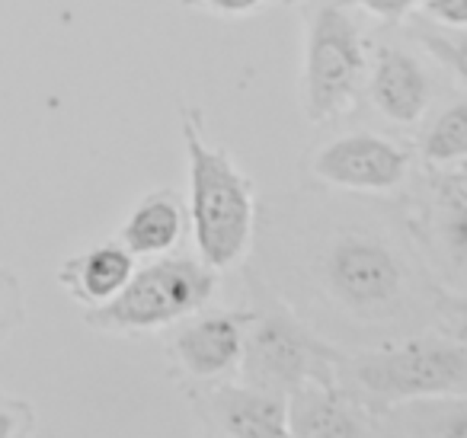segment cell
Here are the masks:
<instances>
[{"mask_svg": "<svg viewBox=\"0 0 467 438\" xmlns=\"http://www.w3.org/2000/svg\"><path fill=\"white\" fill-rule=\"evenodd\" d=\"M448 323H451V333L458 342L467 346V297L448 304Z\"/></svg>", "mask_w": 467, "mask_h": 438, "instance_id": "cell-21", "label": "cell"}, {"mask_svg": "<svg viewBox=\"0 0 467 438\" xmlns=\"http://www.w3.org/2000/svg\"><path fill=\"white\" fill-rule=\"evenodd\" d=\"M214 416L231 438H292L285 393L263 387H224L214 393Z\"/></svg>", "mask_w": 467, "mask_h": 438, "instance_id": "cell-10", "label": "cell"}, {"mask_svg": "<svg viewBox=\"0 0 467 438\" xmlns=\"http://www.w3.org/2000/svg\"><path fill=\"white\" fill-rule=\"evenodd\" d=\"M195 4H202L205 10L221 16H247L254 10H260L266 0H195Z\"/></svg>", "mask_w": 467, "mask_h": 438, "instance_id": "cell-20", "label": "cell"}, {"mask_svg": "<svg viewBox=\"0 0 467 438\" xmlns=\"http://www.w3.org/2000/svg\"><path fill=\"white\" fill-rule=\"evenodd\" d=\"M343 4H356L358 10L378 16V20H403L420 0H343Z\"/></svg>", "mask_w": 467, "mask_h": 438, "instance_id": "cell-19", "label": "cell"}, {"mask_svg": "<svg viewBox=\"0 0 467 438\" xmlns=\"http://www.w3.org/2000/svg\"><path fill=\"white\" fill-rule=\"evenodd\" d=\"M432 438H467V400H454L435 416Z\"/></svg>", "mask_w": 467, "mask_h": 438, "instance_id": "cell-17", "label": "cell"}, {"mask_svg": "<svg viewBox=\"0 0 467 438\" xmlns=\"http://www.w3.org/2000/svg\"><path fill=\"white\" fill-rule=\"evenodd\" d=\"M16 416L10 410H4V406H0V438H14V432H16Z\"/></svg>", "mask_w": 467, "mask_h": 438, "instance_id": "cell-22", "label": "cell"}, {"mask_svg": "<svg viewBox=\"0 0 467 438\" xmlns=\"http://www.w3.org/2000/svg\"><path fill=\"white\" fill-rule=\"evenodd\" d=\"M292 438H365L358 412L327 387H298L288 403Z\"/></svg>", "mask_w": 467, "mask_h": 438, "instance_id": "cell-12", "label": "cell"}, {"mask_svg": "<svg viewBox=\"0 0 467 438\" xmlns=\"http://www.w3.org/2000/svg\"><path fill=\"white\" fill-rule=\"evenodd\" d=\"M327 282L330 291L358 314H378L397 304L403 295L407 272L384 240L365 234H346L327 253Z\"/></svg>", "mask_w": 467, "mask_h": 438, "instance_id": "cell-5", "label": "cell"}, {"mask_svg": "<svg viewBox=\"0 0 467 438\" xmlns=\"http://www.w3.org/2000/svg\"><path fill=\"white\" fill-rule=\"evenodd\" d=\"M189 154V205L199 256L212 269H227L244 256L254 231V195L224 151L202 138L199 125H182Z\"/></svg>", "mask_w": 467, "mask_h": 438, "instance_id": "cell-1", "label": "cell"}, {"mask_svg": "<svg viewBox=\"0 0 467 438\" xmlns=\"http://www.w3.org/2000/svg\"><path fill=\"white\" fill-rule=\"evenodd\" d=\"M182 237V208L170 193H150L122 224V246L131 256H161Z\"/></svg>", "mask_w": 467, "mask_h": 438, "instance_id": "cell-13", "label": "cell"}, {"mask_svg": "<svg viewBox=\"0 0 467 438\" xmlns=\"http://www.w3.org/2000/svg\"><path fill=\"white\" fill-rule=\"evenodd\" d=\"M368 93L390 122L413 125L429 106V78L407 48L378 46L371 58Z\"/></svg>", "mask_w": 467, "mask_h": 438, "instance_id": "cell-9", "label": "cell"}, {"mask_svg": "<svg viewBox=\"0 0 467 438\" xmlns=\"http://www.w3.org/2000/svg\"><path fill=\"white\" fill-rule=\"evenodd\" d=\"M422 157L429 163H461L467 157V103H454L439 112L422 138Z\"/></svg>", "mask_w": 467, "mask_h": 438, "instance_id": "cell-15", "label": "cell"}, {"mask_svg": "<svg viewBox=\"0 0 467 438\" xmlns=\"http://www.w3.org/2000/svg\"><path fill=\"white\" fill-rule=\"evenodd\" d=\"M358 387L381 400H416L467 391V346L448 339H410L352 361Z\"/></svg>", "mask_w": 467, "mask_h": 438, "instance_id": "cell-3", "label": "cell"}, {"mask_svg": "<svg viewBox=\"0 0 467 438\" xmlns=\"http://www.w3.org/2000/svg\"><path fill=\"white\" fill-rule=\"evenodd\" d=\"M407 151L381 135H343L314 157V173L339 189L384 193L407 176Z\"/></svg>", "mask_w": 467, "mask_h": 438, "instance_id": "cell-7", "label": "cell"}, {"mask_svg": "<svg viewBox=\"0 0 467 438\" xmlns=\"http://www.w3.org/2000/svg\"><path fill=\"white\" fill-rule=\"evenodd\" d=\"M435 224L448 266L467 282V180L461 173L435 186Z\"/></svg>", "mask_w": 467, "mask_h": 438, "instance_id": "cell-14", "label": "cell"}, {"mask_svg": "<svg viewBox=\"0 0 467 438\" xmlns=\"http://www.w3.org/2000/svg\"><path fill=\"white\" fill-rule=\"evenodd\" d=\"M458 173H461V176H464V180H467V157H464V161H461V170H458Z\"/></svg>", "mask_w": 467, "mask_h": 438, "instance_id": "cell-23", "label": "cell"}, {"mask_svg": "<svg viewBox=\"0 0 467 438\" xmlns=\"http://www.w3.org/2000/svg\"><path fill=\"white\" fill-rule=\"evenodd\" d=\"M218 276L212 266L189 256H167L131 272L129 285L112 301L87 314L93 327L157 329L195 314L212 301Z\"/></svg>", "mask_w": 467, "mask_h": 438, "instance_id": "cell-2", "label": "cell"}, {"mask_svg": "<svg viewBox=\"0 0 467 438\" xmlns=\"http://www.w3.org/2000/svg\"><path fill=\"white\" fill-rule=\"evenodd\" d=\"M422 7L445 29H467V0H422Z\"/></svg>", "mask_w": 467, "mask_h": 438, "instance_id": "cell-18", "label": "cell"}, {"mask_svg": "<svg viewBox=\"0 0 467 438\" xmlns=\"http://www.w3.org/2000/svg\"><path fill=\"white\" fill-rule=\"evenodd\" d=\"M131 272H135V256L122 244H99L67 259L61 269V282L71 288L74 297L99 308L129 285Z\"/></svg>", "mask_w": 467, "mask_h": 438, "instance_id": "cell-11", "label": "cell"}, {"mask_svg": "<svg viewBox=\"0 0 467 438\" xmlns=\"http://www.w3.org/2000/svg\"><path fill=\"white\" fill-rule=\"evenodd\" d=\"M413 36L461 80H467V29H435L429 23H416Z\"/></svg>", "mask_w": 467, "mask_h": 438, "instance_id": "cell-16", "label": "cell"}, {"mask_svg": "<svg viewBox=\"0 0 467 438\" xmlns=\"http://www.w3.org/2000/svg\"><path fill=\"white\" fill-rule=\"evenodd\" d=\"M368 68L362 33L339 4L314 14L305 55V106L311 122H327L352 103Z\"/></svg>", "mask_w": 467, "mask_h": 438, "instance_id": "cell-4", "label": "cell"}, {"mask_svg": "<svg viewBox=\"0 0 467 438\" xmlns=\"http://www.w3.org/2000/svg\"><path fill=\"white\" fill-rule=\"evenodd\" d=\"M324 355L305 329L288 317H263L244 342V374L250 387L295 393L311 378V368Z\"/></svg>", "mask_w": 467, "mask_h": 438, "instance_id": "cell-6", "label": "cell"}, {"mask_svg": "<svg viewBox=\"0 0 467 438\" xmlns=\"http://www.w3.org/2000/svg\"><path fill=\"white\" fill-rule=\"evenodd\" d=\"M247 320L250 314H208L180 329L173 349L176 359L182 361L189 374L195 378H218V374L231 371L241 365L244 359V342H247Z\"/></svg>", "mask_w": 467, "mask_h": 438, "instance_id": "cell-8", "label": "cell"}]
</instances>
